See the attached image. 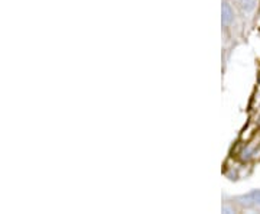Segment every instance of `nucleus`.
<instances>
[{"mask_svg": "<svg viewBox=\"0 0 260 214\" xmlns=\"http://www.w3.org/2000/svg\"><path fill=\"white\" fill-rule=\"evenodd\" d=\"M236 201L239 204L246 205V207H256L260 205V190H253L247 194H243L236 198Z\"/></svg>", "mask_w": 260, "mask_h": 214, "instance_id": "nucleus-1", "label": "nucleus"}, {"mask_svg": "<svg viewBox=\"0 0 260 214\" xmlns=\"http://www.w3.org/2000/svg\"><path fill=\"white\" fill-rule=\"evenodd\" d=\"M234 18H236V13H234L232 3L229 0H224L223 8H221V22H223L224 28H230L234 22Z\"/></svg>", "mask_w": 260, "mask_h": 214, "instance_id": "nucleus-2", "label": "nucleus"}, {"mask_svg": "<svg viewBox=\"0 0 260 214\" xmlns=\"http://www.w3.org/2000/svg\"><path fill=\"white\" fill-rule=\"evenodd\" d=\"M236 8L242 12L243 15H250L253 13L257 5H259V0H233Z\"/></svg>", "mask_w": 260, "mask_h": 214, "instance_id": "nucleus-3", "label": "nucleus"}]
</instances>
